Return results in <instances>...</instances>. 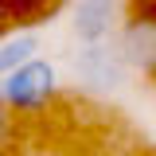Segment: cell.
Segmentation results:
<instances>
[{"instance_id": "cell-1", "label": "cell", "mask_w": 156, "mask_h": 156, "mask_svg": "<svg viewBox=\"0 0 156 156\" xmlns=\"http://www.w3.org/2000/svg\"><path fill=\"white\" fill-rule=\"evenodd\" d=\"M58 90V74L47 58H31L16 66L12 74H4V109L12 117H35L43 113Z\"/></svg>"}, {"instance_id": "cell-7", "label": "cell", "mask_w": 156, "mask_h": 156, "mask_svg": "<svg viewBox=\"0 0 156 156\" xmlns=\"http://www.w3.org/2000/svg\"><path fill=\"white\" fill-rule=\"evenodd\" d=\"M0 109H4V78H0Z\"/></svg>"}, {"instance_id": "cell-8", "label": "cell", "mask_w": 156, "mask_h": 156, "mask_svg": "<svg viewBox=\"0 0 156 156\" xmlns=\"http://www.w3.org/2000/svg\"><path fill=\"white\" fill-rule=\"evenodd\" d=\"M39 156H70V152H39Z\"/></svg>"}, {"instance_id": "cell-3", "label": "cell", "mask_w": 156, "mask_h": 156, "mask_svg": "<svg viewBox=\"0 0 156 156\" xmlns=\"http://www.w3.org/2000/svg\"><path fill=\"white\" fill-rule=\"evenodd\" d=\"M133 74H156V12L129 16L109 39Z\"/></svg>"}, {"instance_id": "cell-4", "label": "cell", "mask_w": 156, "mask_h": 156, "mask_svg": "<svg viewBox=\"0 0 156 156\" xmlns=\"http://www.w3.org/2000/svg\"><path fill=\"white\" fill-rule=\"evenodd\" d=\"M121 16H125V4L121 0H78L74 12H70V27L82 47L90 43H109L113 31L121 27Z\"/></svg>"}, {"instance_id": "cell-5", "label": "cell", "mask_w": 156, "mask_h": 156, "mask_svg": "<svg viewBox=\"0 0 156 156\" xmlns=\"http://www.w3.org/2000/svg\"><path fill=\"white\" fill-rule=\"evenodd\" d=\"M39 47H43V39H39L35 31H16V35H8L4 43H0V78L12 74L16 66H23V62L39 58Z\"/></svg>"}, {"instance_id": "cell-10", "label": "cell", "mask_w": 156, "mask_h": 156, "mask_svg": "<svg viewBox=\"0 0 156 156\" xmlns=\"http://www.w3.org/2000/svg\"><path fill=\"white\" fill-rule=\"evenodd\" d=\"M144 156H156V148H148V152H144Z\"/></svg>"}, {"instance_id": "cell-2", "label": "cell", "mask_w": 156, "mask_h": 156, "mask_svg": "<svg viewBox=\"0 0 156 156\" xmlns=\"http://www.w3.org/2000/svg\"><path fill=\"white\" fill-rule=\"evenodd\" d=\"M74 78L86 90L98 94H117L133 82V70L125 66V58L117 55L113 43H90L74 55Z\"/></svg>"}, {"instance_id": "cell-6", "label": "cell", "mask_w": 156, "mask_h": 156, "mask_svg": "<svg viewBox=\"0 0 156 156\" xmlns=\"http://www.w3.org/2000/svg\"><path fill=\"white\" fill-rule=\"evenodd\" d=\"M90 156H129V152H121V148H94Z\"/></svg>"}, {"instance_id": "cell-9", "label": "cell", "mask_w": 156, "mask_h": 156, "mask_svg": "<svg viewBox=\"0 0 156 156\" xmlns=\"http://www.w3.org/2000/svg\"><path fill=\"white\" fill-rule=\"evenodd\" d=\"M144 4H148V12H156V0H144Z\"/></svg>"}]
</instances>
